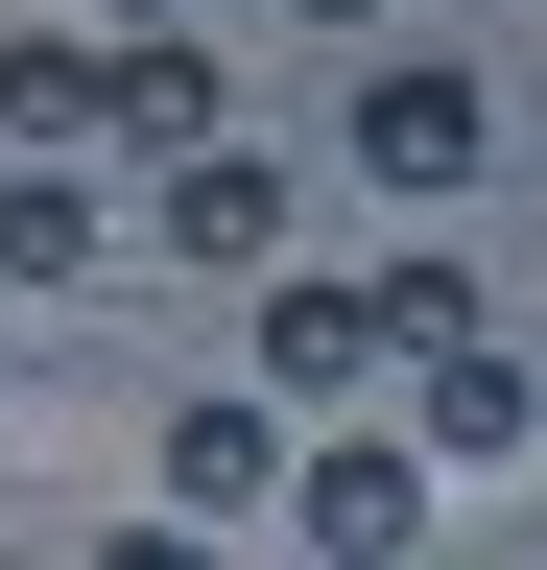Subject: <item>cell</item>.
<instances>
[{
  "instance_id": "6da1fadb",
  "label": "cell",
  "mask_w": 547,
  "mask_h": 570,
  "mask_svg": "<svg viewBox=\"0 0 547 570\" xmlns=\"http://www.w3.org/2000/svg\"><path fill=\"white\" fill-rule=\"evenodd\" d=\"M286 523H310V570H404L429 547V452L404 428H333V452H286Z\"/></svg>"
},
{
  "instance_id": "7a4b0ae2",
  "label": "cell",
  "mask_w": 547,
  "mask_h": 570,
  "mask_svg": "<svg viewBox=\"0 0 547 570\" xmlns=\"http://www.w3.org/2000/svg\"><path fill=\"white\" fill-rule=\"evenodd\" d=\"M476 142H500V96H476L452 48H381L358 71V190H476Z\"/></svg>"
},
{
  "instance_id": "3957f363",
  "label": "cell",
  "mask_w": 547,
  "mask_h": 570,
  "mask_svg": "<svg viewBox=\"0 0 547 570\" xmlns=\"http://www.w3.org/2000/svg\"><path fill=\"white\" fill-rule=\"evenodd\" d=\"M358 381H404L381 285H333V262H286V285H262V404H333V428H358Z\"/></svg>"
},
{
  "instance_id": "277c9868",
  "label": "cell",
  "mask_w": 547,
  "mask_h": 570,
  "mask_svg": "<svg viewBox=\"0 0 547 570\" xmlns=\"http://www.w3.org/2000/svg\"><path fill=\"white\" fill-rule=\"evenodd\" d=\"M262 499H286V404H262V381H191L167 404V523H262Z\"/></svg>"
},
{
  "instance_id": "5b68a950",
  "label": "cell",
  "mask_w": 547,
  "mask_h": 570,
  "mask_svg": "<svg viewBox=\"0 0 547 570\" xmlns=\"http://www.w3.org/2000/svg\"><path fill=\"white\" fill-rule=\"evenodd\" d=\"M96 119L144 142V167H215V142H238V96H215V48H191V24H167V48H96Z\"/></svg>"
},
{
  "instance_id": "8992f818",
  "label": "cell",
  "mask_w": 547,
  "mask_h": 570,
  "mask_svg": "<svg viewBox=\"0 0 547 570\" xmlns=\"http://www.w3.org/2000/svg\"><path fill=\"white\" fill-rule=\"evenodd\" d=\"M404 452H429V475H524V452H547V381L476 333V356H429V428H404Z\"/></svg>"
},
{
  "instance_id": "52a82bcc",
  "label": "cell",
  "mask_w": 547,
  "mask_h": 570,
  "mask_svg": "<svg viewBox=\"0 0 547 570\" xmlns=\"http://www.w3.org/2000/svg\"><path fill=\"white\" fill-rule=\"evenodd\" d=\"M167 262H238V285H286V167H262V142L167 167Z\"/></svg>"
},
{
  "instance_id": "ba28073f",
  "label": "cell",
  "mask_w": 547,
  "mask_h": 570,
  "mask_svg": "<svg viewBox=\"0 0 547 570\" xmlns=\"http://www.w3.org/2000/svg\"><path fill=\"white\" fill-rule=\"evenodd\" d=\"M72 119H96V48L25 24V48H0V142H72Z\"/></svg>"
},
{
  "instance_id": "9c48e42d",
  "label": "cell",
  "mask_w": 547,
  "mask_h": 570,
  "mask_svg": "<svg viewBox=\"0 0 547 570\" xmlns=\"http://www.w3.org/2000/svg\"><path fill=\"white\" fill-rule=\"evenodd\" d=\"M381 333H404V381H429V356H476L500 309H476V262H381Z\"/></svg>"
},
{
  "instance_id": "30bf717a",
  "label": "cell",
  "mask_w": 547,
  "mask_h": 570,
  "mask_svg": "<svg viewBox=\"0 0 547 570\" xmlns=\"http://www.w3.org/2000/svg\"><path fill=\"white\" fill-rule=\"evenodd\" d=\"M96 238H119V214H96V190H0V262H25V285H72Z\"/></svg>"
},
{
  "instance_id": "8fae6325",
  "label": "cell",
  "mask_w": 547,
  "mask_h": 570,
  "mask_svg": "<svg viewBox=\"0 0 547 570\" xmlns=\"http://www.w3.org/2000/svg\"><path fill=\"white\" fill-rule=\"evenodd\" d=\"M96 570H215V523H119V547H96Z\"/></svg>"
},
{
  "instance_id": "7c38bea8",
  "label": "cell",
  "mask_w": 547,
  "mask_h": 570,
  "mask_svg": "<svg viewBox=\"0 0 547 570\" xmlns=\"http://www.w3.org/2000/svg\"><path fill=\"white\" fill-rule=\"evenodd\" d=\"M286 24H333V48H358V24H381V0H286Z\"/></svg>"
},
{
  "instance_id": "4fadbf2b",
  "label": "cell",
  "mask_w": 547,
  "mask_h": 570,
  "mask_svg": "<svg viewBox=\"0 0 547 570\" xmlns=\"http://www.w3.org/2000/svg\"><path fill=\"white\" fill-rule=\"evenodd\" d=\"M119 48H167V0H119Z\"/></svg>"
}]
</instances>
